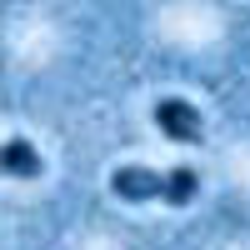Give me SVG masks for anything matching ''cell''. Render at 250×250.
I'll use <instances>...</instances> for the list:
<instances>
[{
    "mask_svg": "<svg viewBox=\"0 0 250 250\" xmlns=\"http://www.w3.org/2000/svg\"><path fill=\"white\" fill-rule=\"evenodd\" d=\"M0 170H5L10 180H40L45 160H40V150L25 135H15V140H0Z\"/></svg>",
    "mask_w": 250,
    "mask_h": 250,
    "instance_id": "obj_3",
    "label": "cell"
},
{
    "mask_svg": "<svg viewBox=\"0 0 250 250\" xmlns=\"http://www.w3.org/2000/svg\"><path fill=\"white\" fill-rule=\"evenodd\" d=\"M150 120H155V130H160L165 140H180V145H200V140H205L200 110L190 105V100H175V95H165V100H155Z\"/></svg>",
    "mask_w": 250,
    "mask_h": 250,
    "instance_id": "obj_2",
    "label": "cell"
},
{
    "mask_svg": "<svg viewBox=\"0 0 250 250\" xmlns=\"http://www.w3.org/2000/svg\"><path fill=\"white\" fill-rule=\"evenodd\" d=\"M110 190L120 200H165V205H190L200 195V175L175 165V170H145V165H120L110 175Z\"/></svg>",
    "mask_w": 250,
    "mask_h": 250,
    "instance_id": "obj_1",
    "label": "cell"
}]
</instances>
